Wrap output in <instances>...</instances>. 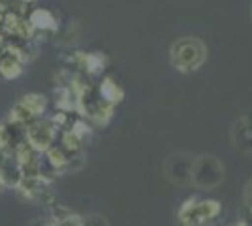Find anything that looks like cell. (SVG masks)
Returning <instances> with one entry per match:
<instances>
[{"label": "cell", "instance_id": "cell-1", "mask_svg": "<svg viewBox=\"0 0 252 226\" xmlns=\"http://www.w3.org/2000/svg\"><path fill=\"white\" fill-rule=\"evenodd\" d=\"M205 59H207V47L200 38L194 36L179 38L169 49V61L173 68L185 74L198 70L205 63Z\"/></svg>", "mask_w": 252, "mask_h": 226}, {"label": "cell", "instance_id": "cell-3", "mask_svg": "<svg viewBox=\"0 0 252 226\" xmlns=\"http://www.w3.org/2000/svg\"><path fill=\"white\" fill-rule=\"evenodd\" d=\"M192 155L187 153H175L169 155L164 162V173L173 185H192V166H194Z\"/></svg>", "mask_w": 252, "mask_h": 226}, {"label": "cell", "instance_id": "cell-2", "mask_svg": "<svg viewBox=\"0 0 252 226\" xmlns=\"http://www.w3.org/2000/svg\"><path fill=\"white\" fill-rule=\"evenodd\" d=\"M224 181V164L215 155H200L192 166V185L201 191L217 189Z\"/></svg>", "mask_w": 252, "mask_h": 226}, {"label": "cell", "instance_id": "cell-6", "mask_svg": "<svg viewBox=\"0 0 252 226\" xmlns=\"http://www.w3.org/2000/svg\"><path fill=\"white\" fill-rule=\"evenodd\" d=\"M233 226H247V225H243V223H241V225H233Z\"/></svg>", "mask_w": 252, "mask_h": 226}, {"label": "cell", "instance_id": "cell-5", "mask_svg": "<svg viewBox=\"0 0 252 226\" xmlns=\"http://www.w3.org/2000/svg\"><path fill=\"white\" fill-rule=\"evenodd\" d=\"M245 200H247V205L252 209V179L247 183V189H245Z\"/></svg>", "mask_w": 252, "mask_h": 226}, {"label": "cell", "instance_id": "cell-4", "mask_svg": "<svg viewBox=\"0 0 252 226\" xmlns=\"http://www.w3.org/2000/svg\"><path fill=\"white\" fill-rule=\"evenodd\" d=\"M231 140L235 149L252 157V109L245 111L231 127Z\"/></svg>", "mask_w": 252, "mask_h": 226}]
</instances>
